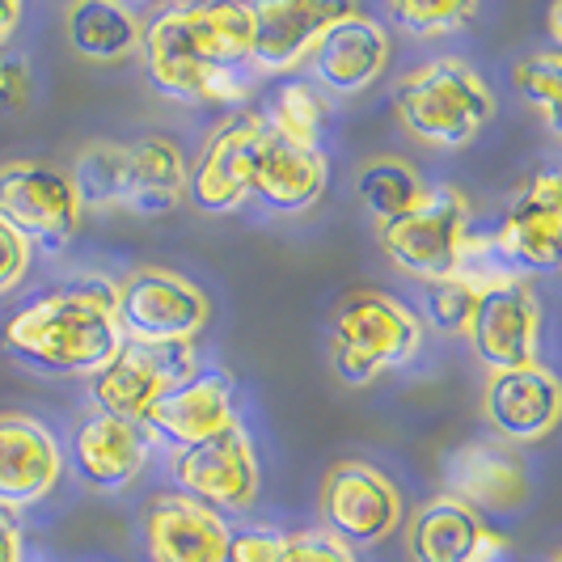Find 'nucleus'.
Listing matches in <instances>:
<instances>
[{"label": "nucleus", "instance_id": "20", "mask_svg": "<svg viewBox=\"0 0 562 562\" xmlns=\"http://www.w3.org/2000/svg\"><path fill=\"white\" fill-rule=\"evenodd\" d=\"M390 64V30L381 26L364 9H347L335 26L322 34L313 47L310 68L313 77L335 89V93H360L376 81Z\"/></svg>", "mask_w": 562, "mask_h": 562}, {"label": "nucleus", "instance_id": "34", "mask_svg": "<svg viewBox=\"0 0 562 562\" xmlns=\"http://www.w3.org/2000/svg\"><path fill=\"white\" fill-rule=\"evenodd\" d=\"M22 559H26V546H22L18 512L0 507V562H22Z\"/></svg>", "mask_w": 562, "mask_h": 562}, {"label": "nucleus", "instance_id": "6", "mask_svg": "<svg viewBox=\"0 0 562 562\" xmlns=\"http://www.w3.org/2000/svg\"><path fill=\"white\" fill-rule=\"evenodd\" d=\"M114 313L127 342L178 347L203 335V326L212 322V301L195 280L178 271L140 267L123 280V288H114Z\"/></svg>", "mask_w": 562, "mask_h": 562}, {"label": "nucleus", "instance_id": "17", "mask_svg": "<svg viewBox=\"0 0 562 562\" xmlns=\"http://www.w3.org/2000/svg\"><path fill=\"white\" fill-rule=\"evenodd\" d=\"M562 394L554 372L546 364L499 368L486 376L482 390V415L495 427L499 440L512 445H537L559 427Z\"/></svg>", "mask_w": 562, "mask_h": 562}, {"label": "nucleus", "instance_id": "4", "mask_svg": "<svg viewBox=\"0 0 562 562\" xmlns=\"http://www.w3.org/2000/svg\"><path fill=\"white\" fill-rule=\"evenodd\" d=\"M423 347V322L397 296L356 288L330 313V368L342 385H372L381 372L411 364Z\"/></svg>", "mask_w": 562, "mask_h": 562}, {"label": "nucleus", "instance_id": "23", "mask_svg": "<svg viewBox=\"0 0 562 562\" xmlns=\"http://www.w3.org/2000/svg\"><path fill=\"white\" fill-rule=\"evenodd\" d=\"M187 199V157L166 136L127 144V187L123 207L136 216H169Z\"/></svg>", "mask_w": 562, "mask_h": 562}, {"label": "nucleus", "instance_id": "9", "mask_svg": "<svg viewBox=\"0 0 562 562\" xmlns=\"http://www.w3.org/2000/svg\"><path fill=\"white\" fill-rule=\"evenodd\" d=\"M322 520L347 550L381 546L402 525V491L372 461H338L322 482Z\"/></svg>", "mask_w": 562, "mask_h": 562}, {"label": "nucleus", "instance_id": "36", "mask_svg": "<svg viewBox=\"0 0 562 562\" xmlns=\"http://www.w3.org/2000/svg\"><path fill=\"white\" fill-rule=\"evenodd\" d=\"M22 26V4L18 0H0V52L9 47V38Z\"/></svg>", "mask_w": 562, "mask_h": 562}, {"label": "nucleus", "instance_id": "24", "mask_svg": "<svg viewBox=\"0 0 562 562\" xmlns=\"http://www.w3.org/2000/svg\"><path fill=\"white\" fill-rule=\"evenodd\" d=\"M64 34L77 56L93 64H119L140 52L144 18L136 9L111 4V0H77L64 13Z\"/></svg>", "mask_w": 562, "mask_h": 562}, {"label": "nucleus", "instance_id": "3", "mask_svg": "<svg viewBox=\"0 0 562 562\" xmlns=\"http://www.w3.org/2000/svg\"><path fill=\"white\" fill-rule=\"evenodd\" d=\"M397 123L423 144L470 148L495 119V93L474 64L457 56L415 64L394 93Z\"/></svg>", "mask_w": 562, "mask_h": 562}, {"label": "nucleus", "instance_id": "32", "mask_svg": "<svg viewBox=\"0 0 562 562\" xmlns=\"http://www.w3.org/2000/svg\"><path fill=\"white\" fill-rule=\"evenodd\" d=\"M34 98V68L26 56L0 52V114H18Z\"/></svg>", "mask_w": 562, "mask_h": 562}, {"label": "nucleus", "instance_id": "10", "mask_svg": "<svg viewBox=\"0 0 562 562\" xmlns=\"http://www.w3.org/2000/svg\"><path fill=\"white\" fill-rule=\"evenodd\" d=\"M465 338L482 364L491 372L499 368L537 364V342H541V301H537L529 276L504 271L486 283L474 301Z\"/></svg>", "mask_w": 562, "mask_h": 562}, {"label": "nucleus", "instance_id": "26", "mask_svg": "<svg viewBox=\"0 0 562 562\" xmlns=\"http://www.w3.org/2000/svg\"><path fill=\"white\" fill-rule=\"evenodd\" d=\"M267 132L296 148H322V132L330 123V102L313 81H283L271 93V111L262 114Z\"/></svg>", "mask_w": 562, "mask_h": 562}, {"label": "nucleus", "instance_id": "35", "mask_svg": "<svg viewBox=\"0 0 562 562\" xmlns=\"http://www.w3.org/2000/svg\"><path fill=\"white\" fill-rule=\"evenodd\" d=\"M470 562H516V554H512V546H507L504 537L486 533L479 541V550L470 554Z\"/></svg>", "mask_w": 562, "mask_h": 562}, {"label": "nucleus", "instance_id": "29", "mask_svg": "<svg viewBox=\"0 0 562 562\" xmlns=\"http://www.w3.org/2000/svg\"><path fill=\"white\" fill-rule=\"evenodd\" d=\"M479 18L474 0H411V4H390V22L415 38H440L452 30H465Z\"/></svg>", "mask_w": 562, "mask_h": 562}, {"label": "nucleus", "instance_id": "5", "mask_svg": "<svg viewBox=\"0 0 562 562\" xmlns=\"http://www.w3.org/2000/svg\"><path fill=\"white\" fill-rule=\"evenodd\" d=\"M376 241L397 271L423 283L449 280L470 250V199L452 182L427 187L406 216L376 225Z\"/></svg>", "mask_w": 562, "mask_h": 562}, {"label": "nucleus", "instance_id": "37", "mask_svg": "<svg viewBox=\"0 0 562 562\" xmlns=\"http://www.w3.org/2000/svg\"><path fill=\"white\" fill-rule=\"evenodd\" d=\"M559 30H562V4H554V9H550V38H554V43H559Z\"/></svg>", "mask_w": 562, "mask_h": 562}, {"label": "nucleus", "instance_id": "22", "mask_svg": "<svg viewBox=\"0 0 562 562\" xmlns=\"http://www.w3.org/2000/svg\"><path fill=\"white\" fill-rule=\"evenodd\" d=\"M330 161L322 148H296L280 136H262L254 161L250 195H258L271 212H305L326 195Z\"/></svg>", "mask_w": 562, "mask_h": 562}, {"label": "nucleus", "instance_id": "19", "mask_svg": "<svg viewBox=\"0 0 562 562\" xmlns=\"http://www.w3.org/2000/svg\"><path fill=\"white\" fill-rule=\"evenodd\" d=\"M233 529L225 516L191 504L187 495H153L144 512L148 562H228Z\"/></svg>", "mask_w": 562, "mask_h": 562}, {"label": "nucleus", "instance_id": "2", "mask_svg": "<svg viewBox=\"0 0 562 562\" xmlns=\"http://www.w3.org/2000/svg\"><path fill=\"white\" fill-rule=\"evenodd\" d=\"M0 342L13 360L56 376H93L123 347L114 283L81 280L52 288L26 301L0 330Z\"/></svg>", "mask_w": 562, "mask_h": 562}, {"label": "nucleus", "instance_id": "31", "mask_svg": "<svg viewBox=\"0 0 562 562\" xmlns=\"http://www.w3.org/2000/svg\"><path fill=\"white\" fill-rule=\"evenodd\" d=\"M267 562H360V559H356V550H347L326 529H301V533H280L276 529Z\"/></svg>", "mask_w": 562, "mask_h": 562}, {"label": "nucleus", "instance_id": "16", "mask_svg": "<svg viewBox=\"0 0 562 562\" xmlns=\"http://www.w3.org/2000/svg\"><path fill=\"white\" fill-rule=\"evenodd\" d=\"M445 482H449L445 495H452L470 512L516 516L533 499V482H529L525 461L499 440H474V445L452 449L445 461Z\"/></svg>", "mask_w": 562, "mask_h": 562}, {"label": "nucleus", "instance_id": "7", "mask_svg": "<svg viewBox=\"0 0 562 562\" xmlns=\"http://www.w3.org/2000/svg\"><path fill=\"white\" fill-rule=\"evenodd\" d=\"M0 221L13 225L30 246L59 254L81 233L85 207L68 169L56 161H4L0 166Z\"/></svg>", "mask_w": 562, "mask_h": 562}, {"label": "nucleus", "instance_id": "11", "mask_svg": "<svg viewBox=\"0 0 562 562\" xmlns=\"http://www.w3.org/2000/svg\"><path fill=\"white\" fill-rule=\"evenodd\" d=\"M199 372L195 342H178V347H148V342H127L114 351V360L102 372L89 376L93 402L102 406V415L140 423V415L166 397L173 385L191 381Z\"/></svg>", "mask_w": 562, "mask_h": 562}, {"label": "nucleus", "instance_id": "18", "mask_svg": "<svg viewBox=\"0 0 562 562\" xmlns=\"http://www.w3.org/2000/svg\"><path fill=\"white\" fill-rule=\"evenodd\" d=\"M64 479V449L47 423L22 411L0 415V507L22 512L43 504Z\"/></svg>", "mask_w": 562, "mask_h": 562}, {"label": "nucleus", "instance_id": "33", "mask_svg": "<svg viewBox=\"0 0 562 562\" xmlns=\"http://www.w3.org/2000/svg\"><path fill=\"white\" fill-rule=\"evenodd\" d=\"M30 258H34V246L13 225L0 221V296L22 288V280L30 276Z\"/></svg>", "mask_w": 562, "mask_h": 562}, {"label": "nucleus", "instance_id": "28", "mask_svg": "<svg viewBox=\"0 0 562 562\" xmlns=\"http://www.w3.org/2000/svg\"><path fill=\"white\" fill-rule=\"evenodd\" d=\"M77 199L89 212H111L123 207V187H127V144L93 140L77 153V161L68 169Z\"/></svg>", "mask_w": 562, "mask_h": 562}, {"label": "nucleus", "instance_id": "8", "mask_svg": "<svg viewBox=\"0 0 562 562\" xmlns=\"http://www.w3.org/2000/svg\"><path fill=\"white\" fill-rule=\"evenodd\" d=\"M169 470L178 482V495H187L191 504L207 507L216 516L250 512L262 491V465H258V452L241 423H233L228 431L203 440V445L178 449Z\"/></svg>", "mask_w": 562, "mask_h": 562}, {"label": "nucleus", "instance_id": "21", "mask_svg": "<svg viewBox=\"0 0 562 562\" xmlns=\"http://www.w3.org/2000/svg\"><path fill=\"white\" fill-rule=\"evenodd\" d=\"M72 470L81 474L85 486L93 491H127L148 465V436L136 423L114 419V415H89L77 423L68 440Z\"/></svg>", "mask_w": 562, "mask_h": 562}, {"label": "nucleus", "instance_id": "1", "mask_svg": "<svg viewBox=\"0 0 562 562\" xmlns=\"http://www.w3.org/2000/svg\"><path fill=\"white\" fill-rule=\"evenodd\" d=\"M250 4H169L140 34L144 77L178 102H246L254 93Z\"/></svg>", "mask_w": 562, "mask_h": 562}, {"label": "nucleus", "instance_id": "25", "mask_svg": "<svg viewBox=\"0 0 562 562\" xmlns=\"http://www.w3.org/2000/svg\"><path fill=\"white\" fill-rule=\"evenodd\" d=\"M482 537H486V525L479 512L457 504L452 495H436L415 512L406 546L415 562H470Z\"/></svg>", "mask_w": 562, "mask_h": 562}, {"label": "nucleus", "instance_id": "13", "mask_svg": "<svg viewBox=\"0 0 562 562\" xmlns=\"http://www.w3.org/2000/svg\"><path fill=\"white\" fill-rule=\"evenodd\" d=\"M351 4L342 0H262L250 4V68L262 77H288L305 68L322 34Z\"/></svg>", "mask_w": 562, "mask_h": 562}, {"label": "nucleus", "instance_id": "27", "mask_svg": "<svg viewBox=\"0 0 562 562\" xmlns=\"http://www.w3.org/2000/svg\"><path fill=\"white\" fill-rule=\"evenodd\" d=\"M356 191L364 199V207L372 212L376 225H390L397 216H406L423 199V178L419 169L402 157H372L356 173Z\"/></svg>", "mask_w": 562, "mask_h": 562}, {"label": "nucleus", "instance_id": "15", "mask_svg": "<svg viewBox=\"0 0 562 562\" xmlns=\"http://www.w3.org/2000/svg\"><path fill=\"white\" fill-rule=\"evenodd\" d=\"M237 423L233 411V376L221 368L195 372L191 381L173 385L166 397H157L140 415V427L148 440H161L169 449H191L212 436H221Z\"/></svg>", "mask_w": 562, "mask_h": 562}, {"label": "nucleus", "instance_id": "12", "mask_svg": "<svg viewBox=\"0 0 562 562\" xmlns=\"http://www.w3.org/2000/svg\"><path fill=\"white\" fill-rule=\"evenodd\" d=\"M267 136V123L258 111H237L207 136L199 148V161L187 169V191L203 212H237L250 199L258 144Z\"/></svg>", "mask_w": 562, "mask_h": 562}, {"label": "nucleus", "instance_id": "14", "mask_svg": "<svg viewBox=\"0 0 562 562\" xmlns=\"http://www.w3.org/2000/svg\"><path fill=\"white\" fill-rule=\"evenodd\" d=\"M559 228L562 178L559 169H541L512 195L495 237H486V241H491V254L516 276L520 271H554L559 267Z\"/></svg>", "mask_w": 562, "mask_h": 562}, {"label": "nucleus", "instance_id": "30", "mask_svg": "<svg viewBox=\"0 0 562 562\" xmlns=\"http://www.w3.org/2000/svg\"><path fill=\"white\" fill-rule=\"evenodd\" d=\"M512 85L520 98H529L546 127L559 132V102H562V56L559 52H541V56H525L512 64Z\"/></svg>", "mask_w": 562, "mask_h": 562}]
</instances>
